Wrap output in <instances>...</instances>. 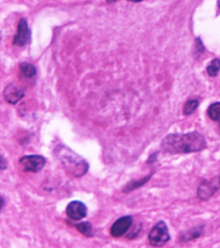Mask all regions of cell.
I'll return each instance as SVG.
<instances>
[{"label": "cell", "instance_id": "2", "mask_svg": "<svg viewBox=\"0 0 220 248\" xmlns=\"http://www.w3.org/2000/svg\"><path fill=\"white\" fill-rule=\"evenodd\" d=\"M54 155L64 169L75 178H81L89 170L88 162L66 145H58L54 149Z\"/></svg>", "mask_w": 220, "mask_h": 248}, {"label": "cell", "instance_id": "11", "mask_svg": "<svg viewBox=\"0 0 220 248\" xmlns=\"http://www.w3.org/2000/svg\"><path fill=\"white\" fill-rule=\"evenodd\" d=\"M151 175H149V176H147L146 178H141V179L135 180V181H132V182L129 183L127 186H125V188L123 189V192L128 193V192H130V191L136 190L137 188L141 187V186L145 185L146 183L148 182V180L151 178Z\"/></svg>", "mask_w": 220, "mask_h": 248}, {"label": "cell", "instance_id": "9", "mask_svg": "<svg viewBox=\"0 0 220 248\" xmlns=\"http://www.w3.org/2000/svg\"><path fill=\"white\" fill-rule=\"evenodd\" d=\"M216 190V188H214L211 183L207 181H203L201 183L199 188H198V197L201 198V200L206 201L209 198H212L214 192Z\"/></svg>", "mask_w": 220, "mask_h": 248}, {"label": "cell", "instance_id": "1", "mask_svg": "<svg viewBox=\"0 0 220 248\" xmlns=\"http://www.w3.org/2000/svg\"><path fill=\"white\" fill-rule=\"evenodd\" d=\"M205 137L197 131L188 134H170L161 142V149L170 155L197 153L206 148Z\"/></svg>", "mask_w": 220, "mask_h": 248}, {"label": "cell", "instance_id": "19", "mask_svg": "<svg viewBox=\"0 0 220 248\" xmlns=\"http://www.w3.org/2000/svg\"><path fill=\"white\" fill-rule=\"evenodd\" d=\"M128 1H131V2H133V3H139V2H142L143 0H128Z\"/></svg>", "mask_w": 220, "mask_h": 248}, {"label": "cell", "instance_id": "6", "mask_svg": "<svg viewBox=\"0 0 220 248\" xmlns=\"http://www.w3.org/2000/svg\"><path fill=\"white\" fill-rule=\"evenodd\" d=\"M132 225V217L131 216H126L119 218L114 222L111 229L110 234L115 238H120L126 234Z\"/></svg>", "mask_w": 220, "mask_h": 248}, {"label": "cell", "instance_id": "13", "mask_svg": "<svg viewBox=\"0 0 220 248\" xmlns=\"http://www.w3.org/2000/svg\"><path fill=\"white\" fill-rule=\"evenodd\" d=\"M76 228L82 234L86 237H92L94 234L93 232L92 225L88 221H83L78 224L76 225Z\"/></svg>", "mask_w": 220, "mask_h": 248}, {"label": "cell", "instance_id": "15", "mask_svg": "<svg viewBox=\"0 0 220 248\" xmlns=\"http://www.w3.org/2000/svg\"><path fill=\"white\" fill-rule=\"evenodd\" d=\"M198 106H199V101L196 100V99L188 101L184 105V108H183L184 115L190 116L191 114H193L196 110Z\"/></svg>", "mask_w": 220, "mask_h": 248}, {"label": "cell", "instance_id": "21", "mask_svg": "<svg viewBox=\"0 0 220 248\" xmlns=\"http://www.w3.org/2000/svg\"><path fill=\"white\" fill-rule=\"evenodd\" d=\"M4 198H3V197H2V209H3V208H4Z\"/></svg>", "mask_w": 220, "mask_h": 248}, {"label": "cell", "instance_id": "4", "mask_svg": "<svg viewBox=\"0 0 220 248\" xmlns=\"http://www.w3.org/2000/svg\"><path fill=\"white\" fill-rule=\"evenodd\" d=\"M46 163V159L41 155H27L19 160L21 168L28 172H38L43 170Z\"/></svg>", "mask_w": 220, "mask_h": 248}, {"label": "cell", "instance_id": "7", "mask_svg": "<svg viewBox=\"0 0 220 248\" xmlns=\"http://www.w3.org/2000/svg\"><path fill=\"white\" fill-rule=\"evenodd\" d=\"M66 214L70 219L80 221L87 216V207L80 201L71 202L66 208Z\"/></svg>", "mask_w": 220, "mask_h": 248}, {"label": "cell", "instance_id": "17", "mask_svg": "<svg viewBox=\"0 0 220 248\" xmlns=\"http://www.w3.org/2000/svg\"><path fill=\"white\" fill-rule=\"evenodd\" d=\"M196 47H197V50L201 52V53L204 52V50H205V47H204V45L201 42V38L196 39Z\"/></svg>", "mask_w": 220, "mask_h": 248}, {"label": "cell", "instance_id": "14", "mask_svg": "<svg viewBox=\"0 0 220 248\" xmlns=\"http://www.w3.org/2000/svg\"><path fill=\"white\" fill-rule=\"evenodd\" d=\"M220 70V59H213V61L210 63L207 67H206V72L209 76L211 77H215L217 74H219Z\"/></svg>", "mask_w": 220, "mask_h": 248}, {"label": "cell", "instance_id": "5", "mask_svg": "<svg viewBox=\"0 0 220 248\" xmlns=\"http://www.w3.org/2000/svg\"><path fill=\"white\" fill-rule=\"evenodd\" d=\"M31 31L29 27L27 20L21 18L17 25V32L13 39L15 46H24L30 42Z\"/></svg>", "mask_w": 220, "mask_h": 248}, {"label": "cell", "instance_id": "18", "mask_svg": "<svg viewBox=\"0 0 220 248\" xmlns=\"http://www.w3.org/2000/svg\"><path fill=\"white\" fill-rule=\"evenodd\" d=\"M5 168H7V161L5 160L4 157H2V159H1V170H4Z\"/></svg>", "mask_w": 220, "mask_h": 248}, {"label": "cell", "instance_id": "20", "mask_svg": "<svg viewBox=\"0 0 220 248\" xmlns=\"http://www.w3.org/2000/svg\"><path fill=\"white\" fill-rule=\"evenodd\" d=\"M116 1H118V0H107L108 4H112V3H115Z\"/></svg>", "mask_w": 220, "mask_h": 248}, {"label": "cell", "instance_id": "12", "mask_svg": "<svg viewBox=\"0 0 220 248\" xmlns=\"http://www.w3.org/2000/svg\"><path fill=\"white\" fill-rule=\"evenodd\" d=\"M208 116L211 119L215 122H219L220 124V102L213 103L209 106Z\"/></svg>", "mask_w": 220, "mask_h": 248}, {"label": "cell", "instance_id": "16", "mask_svg": "<svg viewBox=\"0 0 220 248\" xmlns=\"http://www.w3.org/2000/svg\"><path fill=\"white\" fill-rule=\"evenodd\" d=\"M202 234V227H198V228H194V229H191L189 232H186L185 234H183L182 237V240H190L193 239H196L199 238Z\"/></svg>", "mask_w": 220, "mask_h": 248}, {"label": "cell", "instance_id": "22", "mask_svg": "<svg viewBox=\"0 0 220 248\" xmlns=\"http://www.w3.org/2000/svg\"><path fill=\"white\" fill-rule=\"evenodd\" d=\"M218 4H219V6L220 7V0H218Z\"/></svg>", "mask_w": 220, "mask_h": 248}, {"label": "cell", "instance_id": "8", "mask_svg": "<svg viewBox=\"0 0 220 248\" xmlns=\"http://www.w3.org/2000/svg\"><path fill=\"white\" fill-rule=\"evenodd\" d=\"M3 95L7 103L11 105H16L24 97V92L15 84L11 83L5 87Z\"/></svg>", "mask_w": 220, "mask_h": 248}, {"label": "cell", "instance_id": "10", "mask_svg": "<svg viewBox=\"0 0 220 248\" xmlns=\"http://www.w3.org/2000/svg\"><path fill=\"white\" fill-rule=\"evenodd\" d=\"M20 70L24 77L31 78L36 74V68L34 65L29 62H23L20 64Z\"/></svg>", "mask_w": 220, "mask_h": 248}, {"label": "cell", "instance_id": "3", "mask_svg": "<svg viewBox=\"0 0 220 248\" xmlns=\"http://www.w3.org/2000/svg\"><path fill=\"white\" fill-rule=\"evenodd\" d=\"M148 239L150 244L153 247H162L166 244L170 239L166 223L163 221H160L155 225L149 232Z\"/></svg>", "mask_w": 220, "mask_h": 248}]
</instances>
